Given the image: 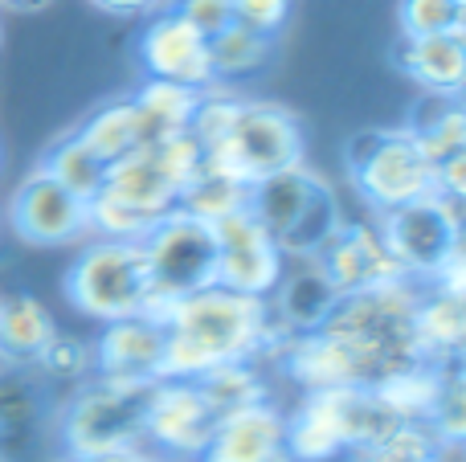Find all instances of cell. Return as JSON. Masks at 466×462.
Listing matches in <instances>:
<instances>
[{
  "label": "cell",
  "instance_id": "20",
  "mask_svg": "<svg viewBox=\"0 0 466 462\" xmlns=\"http://www.w3.org/2000/svg\"><path fill=\"white\" fill-rule=\"evenodd\" d=\"M287 450V414L270 397L229 409L218 417L205 458L213 462H266Z\"/></svg>",
  "mask_w": 466,
  "mask_h": 462
},
{
  "label": "cell",
  "instance_id": "31",
  "mask_svg": "<svg viewBox=\"0 0 466 462\" xmlns=\"http://www.w3.org/2000/svg\"><path fill=\"white\" fill-rule=\"evenodd\" d=\"M201 393L213 401L218 414H229V409H241V406H254V401H266L270 397V381H266L262 365L258 360H238V365H221L213 373L197 377Z\"/></svg>",
  "mask_w": 466,
  "mask_h": 462
},
{
  "label": "cell",
  "instance_id": "8",
  "mask_svg": "<svg viewBox=\"0 0 466 462\" xmlns=\"http://www.w3.org/2000/svg\"><path fill=\"white\" fill-rule=\"evenodd\" d=\"M205 164L238 176L241 185H258L290 164H303V123L282 103L241 98L221 139L205 147Z\"/></svg>",
  "mask_w": 466,
  "mask_h": 462
},
{
  "label": "cell",
  "instance_id": "42",
  "mask_svg": "<svg viewBox=\"0 0 466 462\" xmlns=\"http://www.w3.org/2000/svg\"><path fill=\"white\" fill-rule=\"evenodd\" d=\"M0 462H8V458H0Z\"/></svg>",
  "mask_w": 466,
  "mask_h": 462
},
{
  "label": "cell",
  "instance_id": "11",
  "mask_svg": "<svg viewBox=\"0 0 466 462\" xmlns=\"http://www.w3.org/2000/svg\"><path fill=\"white\" fill-rule=\"evenodd\" d=\"M218 409L201 393L197 381H177L164 377L152 385L147 397V417H144V442L168 462H197L205 458L218 430Z\"/></svg>",
  "mask_w": 466,
  "mask_h": 462
},
{
  "label": "cell",
  "instance_id": "25",
  "mask_svg": "<svg viewBox=\"0 0 466 462\" xmlns=\"http://www.w3.org/2000/svg\"><path fill=\"white\" fill-rule=\"evenodd\" d=\"M131 103H136L139 131H144V147H147V144H156V139H168V136H177V131H188L197 103H201V90L147 78L144 86L131 95Z\"/></svg>",
  "mask_w": 466,
  "mask_h": 462
},
{
  "label": "cell",
  "instance_id": "7",
  "mask_svg": "<svg viewBox=\"0 0 466 462\" xmlns=\"http://www.w3.org/2000/svg\"><path fill=\"white\" fill-rule=\"evenodd\" d=\"M62 286H66V299L82 316L98 319V324L152 311V283H147L144 242L95 237V242H86L78 250L74 266L66 270Z\"/></svg>",
  "mask_w": 466,
  "mask_h": 462
},
{
  "label": "cell",
  "instance_id": "27",
  "mask_svg": "<svg viewBox=\"0 0 466 462\" xmlns=\"http://www.w3.org/2000/svg\"><path fill=\"white\" fill-rule=\"evenodd\" d=\"M442 381H446V365L421 360V365L385 377V381L377 385V397L385 401L401 422H430L434 401H438V393H442Z\"/></svg>",
  "mask_w": 466,
  "mask_h": 462
},
{
  "label": "cell",
  "instance_id": "29",
  "mask_svg": "<svg viewBox=\"0 0 466 462\" xmlns=\"http://www.w3.org/2000/svg\"><path fill=\"white\" fill-rule=\"evenodd\" d=\"M41 172H49V176L57 180L62 188H70L74 196H82V201H90V196L103 188V180H106V164L98 160L95 152H90L86 144H82L78 136H62V139H54L49 144V152L41 156V164H37Z\"/></svg>",
  "mask_w": 466,
  "mask_h": 462
},
{
  "label": "cell",
  "instance_id": "36",
  "mask_svg": "<svg viewBox=\"0 0 466 462\" xmlns=\"http://www.w3.org/2000/svg\"><path fill=\"white\" fill-rule=\"evenodd\" d=\"M290 8H295V0H233V16L258 33H270V37L290 21Z\"/></svg>",
  "mask_w": 466,
  "mask_h": 462
},
{
  "label": "cell",
  "instance_id": "33",
  "mask_svg": "<svg viewBox=\"0 0 466 462\" xmlns=\"http://www.w3.org/2000/svg\"><path fill=\"white\" fill-rule=\"evenodd\" d=\"M397 25H401V37L466 33V0H401Z\"/></svg>",
  "mask_w": 466,
  "mask_h": 462
},
{
  "label": "cell",
  "instance_id": "30",
  "mask_svg": "<svg viewBox=\"0 0 466 462\" xmlns=\"http://www.w3.org/2000/svg\"><path fill=\"white\" fill-rule=\"evenodd\" d=\"M274 54V37L258 33L249 25L233 21L218 37H209V57H213V78H246L258 74Z\"/></svg>",
  "mask_w": 466,
  "mask_h": 462
},
{
  "label": "cell",
  "instance_id": "35",
  "mask_svg": "<svg viewBox=\"0 0 466 462\" xmlns=\"http://www.w3.org/2000/svg\"><path fill=\"white\" fill-rule=\"evenodd\" d=\"M172 13L185 16L205 41L218 37L221 29H229V25L238 21V16H233V0H177Z\"/></svg>",
  "mask_w": 466,
  "mask_h": 462
},
{
  "label": "cell",
  "instance_id": "19",
  "mask_svg": "<svg viewBox=\"0 0 466 462\" xmlns=\"http://www.w3.org/2000/svg\"><path fill=\"white\" fill-rule=\"evenodd\" d=\"M95 373L115 381H164V316H127L103 324L95 344Z\"/></svg>",
  "mask_w": 466,
  "mask_h": 462
},
{
  "label": "cell",
  "instance_id": "12",
  "mask_svg": "<svg viewBox=\"0 0 466 462\" xmlns=\"http://www.w3.org/2000/svg\"><path fill=\"white\" fill-rule=\"evenodd\" d=\"M8 226L25 246H74L90 234L86 201L33 168L8 201Z\"/></svg>",
  "mask_w": 466,
  "mask_h": 462
},
{
  "label": "cell",
  "instance_id": "26",
  "mask_svg": "<svg viewBox=\"0 0 466 462\" xmlns=\"http://www.w3.org/2000/svg\"><path fill=\"white\" fill-rule=\"evenodd\" d=\"M74 136L98 156V160L111 168L119 164L123 156L139 152L144 147V131H139V115H136V103L127 98H115V103L98 106L95 115L82 119V127H74Z\"/></svg>",
  "mask_w": 466,
  "mask_h": 462
},
{
  "label": "cell",
  "instance_id": "39",
  "mask_svg": "<svg viewBox=\"0 0 466 462\" xmlns=\"http://www.w3.org/2000/svg\"><path fill=\"white\" fill-rule=\"evenodd\" d=\"M127 462H168V458L152 455V450H136V455H127Z\"/></svg>",
  "mask_w": 466,
  "mask_h": 462
},
{
  "label": "cell",
  "instance_id": "15",
  "mask_svg": "<svg viewBox=\"0 0 466 462\" xmlns=\"http://www.w3.org/2000/svg\"><path fill=\"white\" fill-rule=\"evenodd\" d=\"M311 262L328 275V283L336 286L339 295H356V291H369V286L405 278L397 258L389 254L385 237H380L377 221H344V226L319 246V254H315Z\"/></svg>",
  "mask_w": 466,
  "mask_h": 462
},
{
  "label": "cell",
  "instance_id": "16",
  "mask_svg": "<svg viewBox=\"0 0 466 462\" xmlns=\"http://www.w3.org/2000/svg\"><path fill=\"white\" fill-rule=\"evenodd\" d=\"M410 136L434 168L438 193L462 201L466 196V111L459 95H421L410 115Z\"/></svg>",
  "mask_w": 466,
  "mask_h": 462
},
{
  "label": "cell",
  "instance_id": "38",
  "mask_svg": "<svg viewBox=\"0 0 466 462\" xmlns=\"http://www.w3.org/2000/svg\"><path fill=\"white\" fill-rule=\"evenodd\" d=\"M54 0H0V8L5 13H41V8H49Z\"/></svg>",
  "mask_w": 466,
  "mask_h": 462
},
{
  "label": "cell",
  "instance_id": "2",
  "mask_svg": "<svg viewBox=\"0 0 466 462\" xmlns=\"http://www.w3.org/2000/svg\"><path fill=\"white\" fill-rule=\"evenodd\" d=\"M295 340L274 319L270 303L226 286H205L164 311V377L197 381L238 360H279Z\"/></svg>",
  "mask_w": 466,
  "mask_h": 462
},
{
  "label": "cell",
  "instance_id": "5",
  "mask_svg": "<svg viewBox=\"0 0 466 462\" xmlns=\"http://www.w3.org/2000/svg\"><path fill=\"white\" fill-rule=\"evenodd\" d=\"M249 213L270 234L282 258L299 262L315 258L319 246L344 226L331 180L307 164H290V168L249 185Z\"/></svg>",
  "mask_w": 466,
  "mask_h": 462
},
{
  "label": "cell",
  "instance_id": "21",
  "mask_svg": "<svg viewBox=\"0 0 466 462\" xmlns=\"http://www.w3.org/2000/svg\"><path fill=\"white\" fill-rule=\"evenodd\" d=\"M397 70L418 82L426 95H462L466 82V33L401 37L393 49Z\"/></svg>",
  "mask_w": 466,
  "mask_h": 462
},
{
  "label": "cell",
  "instance_id": "24",
  "mask_svg": "<svg viewBox=\"0 0 466 462\" xmlns=\"http://www.w3.org/2000/svg\"><path fill=\"white\" fill-rule=\"evenodd\" d=\"M57 324L46 311V303L29 291H16L0 299V365L33 368L46 344L54 340Z\"/></svg>",
  "mask_w": 466,
  "mask_h": 462
},
{
  "label": "cell",
  "instance_id": "1",
  "mask_svg": "<svg viewBox=\"0 0 466 462\" xmlns=\"http://www.w3.org/2000/svg\"><path fill=\"white\" fill-rule=\"evenodd\" d=\"M421 286L413 278L339 295L319 332L295 336L274 365L307 389H377L385 377L426 360L413 327Z\"/></svg>",
  "mask_w": 466,
  "mask_h": 462
},
{
  "label": "cell",
  "instance_id": "4",
  "mask_svg": "<svg viewBox=\"0 0 466 462\" xmlns=\"http://www.w3.org/2000/svg\"><path fill=\"white\" fill-rule=\"evenodd\" d=\"M156 381H115L86 377L57 409V447L62 458H127L147 450L144 417Z\"/></svg>",
  "mask_w": 466,
  "mask_h": 462
},
{
  "label": "cell",
  "instance_id": "9",
  "mask_svg": "<svg viewBox=\"0 0 466 462\" xmlns=\"http://www.w3.org/2000/svg\"><path fill=\"white\" fill-rule=\"evenodd\" d=\"M147 283H152V311L164 316L172 303L188 295L218 286V237L209 221H197L193 213L172 209L144 237Z\"/></svg>",
  "mask_w": 466,
  "mask_h": 462
},
{
  "label": "cell",
  "instance_id": "6",
  "mask_svg": "<svg viewBox=\"0 0 466 462\" xmlns=\"http://www.w3.org/2000/svg\"><path fill=\"white\" fill-rule=\"evenodd\" d=\"M344 164L356 196L369 205L372 217L438 193L434 168L405 123L401 127L356 131L344 147Z\"/></svg>",
  "mask_w": 466,
  "mask_h": 462
},
{
  "label": "cell",
  "instance_id": "14",
  "mask_svg": "<svg viewBox=\"0 0 466 462\" xmlns=\"http://www.w3.org/2000/svg\"><path fill=\"white\" fill-rule=\"evenodd\" d=\"M136 57L144 65L147 78L160 82H177L188 90H213V57H209V41L168 8V13L152 16L147 29L139 33Z\"/></svg>",
  "mask_w": 466,
  "mask_h": 462
},
{
  "label": "cell",
  "instance_id": "40",
  "mask_svg": "<svg viewBox=\"0 0 466 462\" xmlns=\"http://www.w3.org/2000/svg\"><path fill=\"white\" fill-rule=\"evenodd\" d=\"M197 462H213V458H197ZM266 462H295V458H290L287 450H282V455H274V458H266Z\"/></svg>",
  "mask_w": 466,
  "mask_h": 462
},
{
  "label": "cell",
  "instance_id": "34",
  "mask_svg": "<svg viewBox=\"0 0 466 462\" xmlns=\"http://www.w3.org/2000/svg\"><path fill=\"white\" fill-rule=\"evenodd\" d=\"M430 430L442 447L451 450H462L466 442V377H462V360L446 365V381H442V393L434 401V414H430Z\"/></svg>",
  "mask_w": 466,
  "mask_h": 462
},
{
  "label": "cell",
  "instance_id": "32",
  "mask_svg": "<svg viewBox=\"0 0 466 462\" xmlns=\"http://www.w3.org/2000/svg\"><path fill=\"white\" fill-rule=\"evenodd\" d=\"M33 368H37L49 385H82L86 377H95V348L57 327L54 340L46 344V352L37 357Z\"/></svg>",
  "mask_w": 466,
  "mask_h": 462
},
{
  "label": "cell",
  "instance_id": "17",
  "mask_svg": "<svg viewBox=\"0 0 466 462\" xmlns=\"http://www.w3.org/2000/svg\"><path fill=\"white\" fill-rule=\"evenodd\" d=\"M287 455L295 462L352 455V389H307L287 417Z\"/></svg>",
  "mask_w": 466,
  "mask_h": 462
},
{
  "label": "cell",
  "instance_id": "28",
  "mask_svg": "<svg viewBox=\"0 0 466 462\" xmlns=\"http://www.w3.org/2000/svg\"><path fill=\"white\" fill-rule=\"evenodd\" d=\"M246 205H249V185H241L238 176L213 168V164H201V168L193 172V180L185 185V193H180L177 209L193 213L197 221L218 226V221L233 217L238 209H246Z\"/></svg>",
  "mask_w": 466,
  "mask_h": 462
},
{
  "label": "cell",
  "instance_id": "23",
  "mask_svg": "<svg viewBox=\"0 0 466 462\" xmlns=\"http://www.w3.org/2000/svg\"><path fill=\"white\" fill-rule=\"evenodd\" d=\"M266 303H270L274 319H279L290 336H307L328 324V316L339 303V291L328 283V275L307 258L299 270L279 278V286H274V295Z\"/></svg>",
  "mask_w": 466,
  "mask_h": 462
},
{
  "label": "cell",
  "instance_id": "10",
  "mask_svg": "<svg viewBox=\"0 0 466 462\" xmlns=\"http://www.w3.org/2000/svg\"><path fill=\"white\" fill-rule=\"evenodd\" d=\"M380 237L389 254L397 258L405 278L418 286H430L454 258L466 250L462 246V201L434 193L410 201L401 209H389L377 217Z\"/></svg>",
  "mask_w": 466,
  "mask_h": 462
},
{
  "label": "cell",
  "instance_id": "37",
  "mask_svg": "<svg viewBox=\"0 0 466 462\" xmlns=\"http://www.w3.org/2000/svg\"><path fill=\"white\" fill-rule=\"evenodd\" d=\"M90 5L111 13V16H139V13H152L160 0H90Z\"/></svg>",
  "mask_w": 466,
  "mask_h": 462
},
{
  "label": "cell",
  "instance_id": "22",
  "mask_svg": "<svg viewBox=\"0 0 466 462\" xmlns=\"http://www.w3.org/2000/svg\"><path fill=\"white\" fill-rule=\"evenodd\" d=\"M413 327H418V344L426 360L434 365H454L466 352V291L430 283L418 295V311H413Z\"/></svg>",
  "mask_w": 466,
  "mask_h": 462
},
{
  "label": "cell",
  "instance_id": "13",
  "mask_svg": "<svg viewBox=\"0 0 466 462\" xmlns=\"http://www.w3.org/2000/svg\"><path fill=\"white\" fill-rule=\"evenodd\" d=\"M213 237H218V286L238 295H254V299H270L287 258L270 242V234L258 226L249 205L238 209L233 217L218 221Z\"/></svg>",
  "mask_w": 466,
  "mask_h": 462
},
{
  "label": "cell",
  "instance_id": "18",
  "mask_svg": "<svg viewBox=\"0 0 466 462\" xmlns=\"http://www.w3.org/2000/svg\"><path fill=\"white\" fill-rule=\"evenodd\" d=\"M54 414V385L25 365H0V458L21 462Z\"/></svg>",
  "mask_w": 466,
  "mask_h": 462
},
{
  "label": "cell",
  "instance_id": "41",
  "mask_svg": "<svg viewBox=\"0 0 466 462\" xmlns=\"http://www.w3.org/2000/svg\"><path fill=\"white\" fill-rule=\"evenodd\" d=\"M62 462H127V458H62Z\"/></svg>",
  "mask_w": 466,
  "mask_h": 462
},
{
  "label": "cell",
  "instance_id": "3",
  "mask_svg": "<svg viewBox=\"0 0 466 462\" xmlns=\"http://www.w3.org/2000/svg\"><path fill=\"white\" fill-rule=\"evenodd\" d=\"M201 164L205 152L193 131H177V136L123 156L119 164L106 168L103 188L86 201L90 234L144 242L147 229L180 205V193Z\"/></svg>",
  "mask_w": 466,
  "mask_h": 462
}]
</instances>
